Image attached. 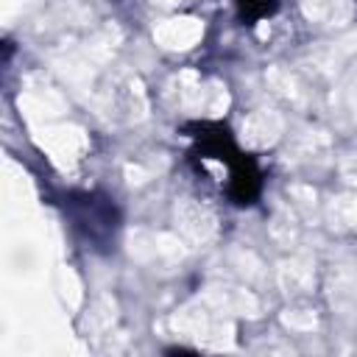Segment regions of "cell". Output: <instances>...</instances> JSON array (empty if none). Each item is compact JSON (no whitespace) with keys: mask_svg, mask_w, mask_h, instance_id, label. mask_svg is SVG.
<instances>
[{"mask_svg":"<svg viewBox=\"0 0 357 357\" xmlns=\"http://www.w3.org/2000/svg\"><path fill=\"white\" fill-rule=\"evenodd\" d=\"M190 139L195 142V156L212 159L226 167V195L237 206H251L262 192V173L257 162L243 153L223 123H192L187 126Z\"/></svg>","mask_w":357,"mask_h":357,"instance_id":"6da1fadb","label":"cell"},{"mask_svg":"<svg viewBox=\"0 0 357 357\" xmlns=\"http://www.w3.org/2000/svg\"><path fill=\"white\" fill-rule=\"evenodd\" d=\"M70 218H73V226L84 231V237L92 243V248H109L114 243L120 218L109 198H100L92 192L75 195L70 198Z\"/></svg>","mask_w":357,"mask_h":357,"instance_id":"7a4b0ae2","label":"cell"},{"mask_svg":"<svg viewBox=\"0 0 357 357\" xmlns=\"http://www.w3.org/2000/svg\"><path fill=\"white\" fill-rule=\"evenodd\" d=\"M240 20L245 22H259L265 17H271L279 8V0H234Z\"/></svg>","mask_w":357,"mask_h":357,"instance_id":"3957f363","label":"cell"}]
</instances>
